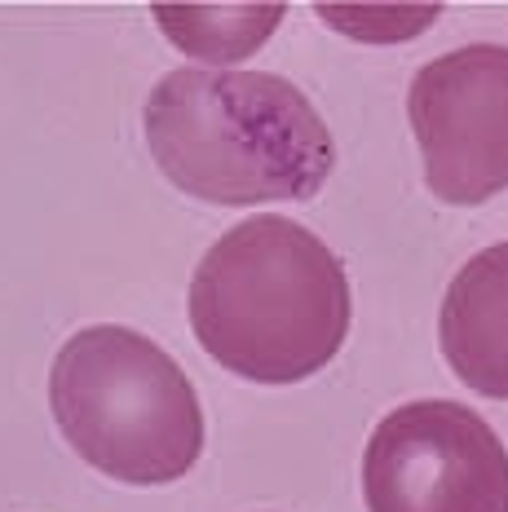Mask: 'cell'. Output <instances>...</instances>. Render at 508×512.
Segmentation results:
<instances>
[{"label":"cell","mask_w":508,"mask_h":512,"mask_svg":"<svg viewBox=\"0 0 508 512\" xmlns=\"http://www.w3.org/2000/svg\"><path fill=\"white\" fill-rule=\"evenodd\" d=\"M367 512H508V451L473 407L407 402L363 455Z\"/></svg>","instance_id":"obj_4"},{"label":"cell","mask_w":508,"mask_h":512,"mask_svg":"<svg viewBox=\"0 0 508 512\" xmlns=\"http://www.w3.org/2000/svg\"><path fill=\"white\" fill-rule=\"evenodd\" d=\"M142 128L160 173L217 208L314 199L336 168L323 115L270 71H168L146 98Z\"/></svg>","instance_id":"obj_1"},{"label":"cell","mask_w":508,"mask_h":512,"mask_svg":"<svg viewBox=\"0 0 508 512\" xmlns=\"http://www.w3.org/2000/svg\"><path fill=\"white\" fill-rule=\"evenodd\" d=\"M190 332L252 384H301L349 336L345 265L301 221L261 212L226 230L190 279Z\"/></svg>","instance_id":"obj_2"},{"label":"cell","mask_w":508,"mask_h":512,"mask_svg":"<svg viewBox=\"0 0 508 512\" xmlns=\"http://www.w3.org/2000/svg\"><path fill=\"white\" fill-rule=\"evenodd\" d=\"M438 345L460 384L508 402V243L460 265L442 296Z\"/></svg>","instance_id":"obj_6"},{"label":"cell","mask_w":508,"mask_h":512,"mask_svg":"<svg viewBox=\"0 0 508 512\" xmlns=\"http://www.w3.org/2000/svg\"><path fill=\"white\" fill-rule=\"evenodd\" d=\"M58 433L124 486H168L204 455V411L186 371L133 327H84L49 371Z\"/></svg>","instance_id":"obj_3"},{"label":"cell","mask_w":508,"mask_h":512,"mask_svg":"<svg viewBox=\"0 0 508 512\" xmlns=\"http://www.w3.org/2000/svg\"><path fill=\"white\" fill-rule=\"evenodd\" d=\"M425 181L442 204H486L508 190V49L464 45L425 62L407 89Z\"/></svg>","instance_id":"obj_5"}]
</instances>
